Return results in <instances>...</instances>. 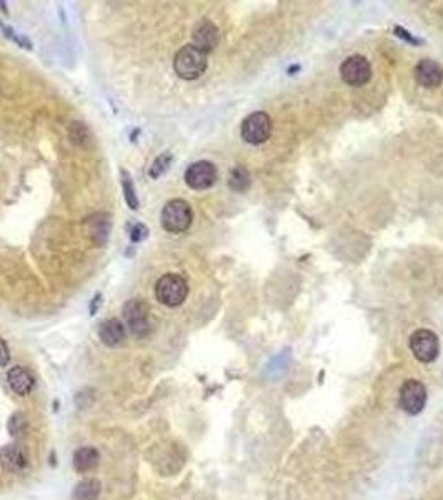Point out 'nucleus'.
Listing matches in <instances>:
<instances>
[{
  "label": "nucleus",
  "mask_w": 443,
  "mask_h": 500,
  "mask_svg": "<svg viewBox=\"0 0 443 500\" xmlns=\"http://www.w3.org/2000/svg\"><path fill=\"white\" fill-rule=\"evenodd\" d=\"M175 74L184 81H195L207 69V54L194 44L182 47L174 59Z\"/></svg>",
  "instance_id": "obj_1"
},
{
  "label": "nucleus",
  "mask_w": 443,
  "mask_h": 500,
  "mask_svg": "<svg viewBox=\"0 0 443 500\" xmlns=\"http://www.w3.org/2000/svg\"><path fill=\"white\" fill-rule=\"evenodd\" d=\"M189 296L187 280L179 274H165L155 285L157 301L167 307H179Z\"/></svg>",
  "instance_id": "obj_2"
},
{
  "label": "nucleus",
  "mask_w": 443,
  "mask_h": 500,
  "mask_svg": "<svg viewBox=\"0 0 443 500\" xmlns=\"http://www.w3.org/2000/svg\"><path fill=\"white\" fill-rule=\"evenodd\" d=\"M194 212L189 202L182 199L169 200L162 210V226L170 233H182L192 226Z\"/></svg>",
  "instance_id": "obj_3"
},
{
  "label": "nucleus",
  "mask_w": 443,
  "mask_h": 500,
  "mask_svg": "<svg viewBox=\"0 0 443 500\" xmlns=\"http://www.w3.org/2000/svg\"><path fill=\"white\" fill-rule=\"evenodd\" d=\"M124 319L135 337H147L152 332L150 307L142 298H132L124 306Z\"/></svg>",
  "instance_id": "obj_4"
},
{
  "label": "nucleus",
  "mask_w": 443,
  "mask_h": 500,
  "mask_svg": "<svg viewBox=\"0 0 443 500\" xmlns=\"http://www.w3.org/2000/svg\"><path fill=\"white\" fill-rule=\"evenodd\" d=\"M242 139L252 146L267 142L272 135V119L265 112H254L242 122Z\"/></svg>",
  "instance_id": "obj_5"
},
{
  "label": "nucleus",
  "mask_w": 443,
  "mask_h": 500,
  "mask_svg": "<svg viewBox=\"0 0 443 500\" xmlns=\"http://www.w3.org/2000/svg\"><path fill=\"white\" fill-rule=\"evenodd\" d=\"M427 404V389L417 378H408L400 387L398 405L408 415H417L423 410Z\"/></svg>",
  "instance_id": "obj_6"
},
{
  "label": "nucleus",
  "mask_w": 443,
  "mask_h": 500,
  "mask_svg": "<svg viewBox=\"0 0 443 500\" xmlns=\"http://www.w3.org/2000/svg\"><path fill=\"white\" fill-rule=\"evenodd\" d=\"M340 76L352 87H362L370 81L372 65L363 55H350L340 65Z\"/></svg>",
  "instance_id": "obj_7"
},
{
  "label": "nucleus",
  "mask_w": 443,
  "mask_h": 500,
  "mask_svg": "<svg viewBox=\"0 0 443 500\" xmlns=\"http://www.w3.org/2000/svg\"><path fill=\"white\" fill-rule=\"evenodd\" d=\"M410 349H412V352L415 357H417V361L423 364H430L438 357L440 344H438V337L432 330L420 329L417 332H413L412 337H410Z\"/></svg>",
  "instance_id": "obj_8"
},
{
  "label": "nucleus",
  "mask_w": 443,
  "mask_h": 500,
  "mask_svg": "<svg viewBox=\"0 0 443 500\" xmlns=\"http://www.w3.org/2000/svg\"><path fill=\"white\" fill-rule=\"evenodd\" d=\"M217 167L212 162L200 161L189 165L185 170V182L190 189L205 190L210 189L217 182Z\"/></svg>",
  "instance_id": "obj_9"
},
{
  "label": "nucleus",
  "mask_w": 443,
  "mask_h": 500,
  "mask_svg": "<svg viewBox=\"0 0 443 500\" xmlns=\"http://www.w3.org/2000/svg\"><path fill=\"white\" fill-rule=\"evenodd\" d=\"M192 39L194 45L208 55L212 50L217 49L218 42H220V30L213 22L202 21L194 27Z\"/></svg>",
  "instance_id": "obj_10"
},
{
  "label": "nucleus",
  "mask_w": 443,
  "mask_h": 500,
  "mask_svg": "<svg viewBox=\"0 0 443 500\" xmlns=\"http://www.w3.org/2000/svg\"><path fill=\"white\" fill-rule=\"evenodd\" d=\"M83 227H85L88 237H90L93 244L97 247H104L107 240H109V233L112 228L110 216L104 212L93 214L92 217H88L87 221L83 222Z\"/></svg>",
  "instance_id": "obj_11"
},
{
  "label": "nucleus",
  "mask_w": 443,
  "mask_h": 500,
  "mask_svg": "<svg viewBox=\"0 0 443 500\" xmlns=\"http://www.w3.org/2000/svg\"><path fill=\"white\" fill-rule=\"evenodd\" d=\"M415 79L422 87H438L443 82V67L435 60L423 59L415 67Z\"/></svg>",
  "instance_id": "obj_12"
},
{
  "label": "nucleus",
  "mask_w": 443,
  "mask_h": 500,
  "mask_svg": "<svg viewBox=\"0 0 443 500\" xmlns=\"http://www.w3.org/2000/svg\"><path fill=\"white\" fill-rule=\"evenodd\" d=\"M27 464H29L27 457L17 443H8L0 448V467L8 474H18L25 469Z\"/></svg>",
  "instance_id": "obj_13"
},
{
  "label": "nucleus",
  "mask_w": 443,
  "mask_h": 500,
  "mask_svg": "<svg viewBox=\"0 0 443 500\" xmlns=\"http://www.w3.org/2000/svg\"><path fill=\"white\" fill-rule=\"evenodd\" d=\"M7 384L11 387L12 392H16L17 395L25 397L29 395L35 387V378L32 373L20 366H16L8 368L7 372Z\"/></svg>",
  "instance_id": "obj_14"
},
{
  "label": "nucleus",
  "mask_w": 443,
  "mask_h": 500,
  "mask_svg": "<svg viewBox=\"0 0 443 500\" xmlns=\"http://www.w3.org/2000/svg\"><path fill=\"white\" fill-rule=\"evenodd\" d=\"M99 337L107 347H120L127 339V330L119 319H109L99 327Z\"/></svg>",
  "instance_id": "obj_15"
},
{
  "label": "nucleus",
  "mask_w": 443,
  "mask_h": 500,
  "mask_svg": "<svg viewBox=\"0 0 443 500\" xmlns=\"http://www.w3.org/2000/svg\"><path fill=\"white\" fill-rule=\"evenodd\" d=\"M73 469H76L78 474H88V472L95 470L100 464V454L95 447H81L73 452V459H72Z\"/></svg>",
  "instance_id": "obj_16"
},
{
  "label": "nucleus",
  "mask_w": 443,
  "mask_h": 500,
  "mask_svg": "<svg viewBox=\"0 0 443 500\" xmlns=\"http://www.w3.org/2000/svg\"><path fill=\"white\" fill-rule=\"evenodd\" d=\"M100 492H102L100 480L95 477H88L81 480V482L73 487L72 497L73 500H97L100 497Z\"/></svg>",
  "instance_id": "obj_17"
},
{
  "label": "nucleus",
  "mask_w": 443,
  "mask_h": 500,
  "mask_svg": "<svg viewBox=\"0 0 443 500\" xmlns=\"http://www.w3.org/2000/svg\"><path fill=\"white\" fill-rule=\"evenodd\" d=\"M228 187L235 192H245L250 187V174L244 165L233 167L228 177Z\"/></svg>",
  "instance_id": "obj_18"
},
{
  "label": "nucleus",
  "mask_w": 443,
  "mask_h": 500,
  "mask_svg": "<svg viewBox=\"0 0 443 500\" xmlns=\"http://www.w3.org/2000/svg\"><path fill=\"white\" fill-rule=\"evenodd\" d=\"M120 179H122V189H124L125 202H127V205L132 210H137L138 209V197H137V192H135V185H134L132 175H130L125 169H120Z\"/></svg>",
  "instance_id": "obj_19"
},
{
  "label": "nucleus",
  "mask_w": 443,
  "mask_h": 500,
  "mask_svg": "<svg viewBox=\"0 0 443 500\" xmlns=\"http://www.w3.org/2000/svg\"><path fill=\"white\" fill-rule=\"evenodd\" d=\"M69 135H70V140H72L73 144H77V146H85V144L90 142V134H88V129L81 122L70 124Z\"/></svg>",
  "instance_id": "obj_20"
},
{
  "label": "nucleus",
  "mask_w": 443,
  "mask_h": 500,
  "mask_svg": "<svg viewBox=\"0 0 443 500\" xmlns=\"http://www.w3.org/2000/svg\"><path fill=\"white\" fill-rule=\"evenodd\" d=\"M172 158H174V157H172V153L169 151L160 153V156L155 158V162H153L152 167H150V177H152V179H158V177L165 174L167 169L170 167Z\"/></svg>",
  "instance_id": "obj_21"
},
{
  "label": "nucleus",
  "mask_w": 443,
  "mask_h": 500,
  "mask_svg": "<svg viewBox=\"0 0 443 500\" xmlns=\"http://www.w3.org/2000/svg\"><path fill=\"white\" fill-rule=\"evenodd\" d=\"M0 27H2V32H4V35L7 37V39H11L16 42L17 45H20L22 49H27V50H32V42L27 39L25 35H22V34H18L17 30H13L12 27H8L6 25V23H0Z\"/></svg>",
  "instance_id": "obj_22"
},
{
  "label": "nucleus",
  "mask_w": 443,
  "mask_h": 500,
  "mask_svg": "<svg viewBox=\"0 0 443 500\" xmlns=\"http://www.w3.org/2000/svg\"><path fill=\"white\" fill-rule=\"evenodd\" d=\"M23 427H25V417H23L20 412L13 414L11 420H8V432H11V436L13 437L20 436Z\"/></svg>",
  "instance_id": "obj_23"
},
{
  "label": "nucleus",
  "mask_w": 443,
  "mask_h": 500,
  "mask_svg": "<svg viewBox=\"0 0 443 500\" xmlns=\"http://www.w3.org/2000/svg\"><path fill=\"white\" fill-rule=\"evenodd\" d=\"M147 236H148V228L143 226V223H134L132 227H130V240L135 242H142L143 239H147Z\"/></svg>",
  "instance_id": "obj_24"
},
{
  "label": "nucleus",
  "mask_w": 443,
  "mask_h": 500,
  "mask_svg": "<svg viewBox=\"0 0 443 500\" xmlns=\"http://www.w3.org/2000/svg\"><path fill=\"white\" fill-rule=\"evenodd\" d=\"M8 362H11V352H8L6 340L0 337V367H6Z\"/></svg>",
  "instance_id": "obj_25"
},
{
  "label": "nucleus",
  "mask_w": 443,
  "mask_h": 500,
  "mask_svg": "<svg viewBox=\"0 0 443 500\" xmlns=\"http://www.w3.org/2000/svg\"><path fill=\"white\" fill-rule=\"evenodd\" d=\"M395 34L398 37H402V39H405V40H408L410 44H420L418 39H415V37L410 35L407 30L402 29V27H395Z\"/></svg>",
  "instance_id": "obj_26"
},
{
  "label": "nucleus",
  "mask_w": 443,
  "mask_h": 500,
  "mask_svg": "<svg viewBox=\"0 0 443 500\" xmlns=\"http://www.w3.org/2000/svg\"><path fill=\"white\" fill-rule=\"evenodd\" d=\"M100 298H102L100 293H97V296L93 297V301H92V303H90V315H95V314H97V310H99L100 302H102Z\"/></svg>",
  "instance_id": "obj_27"
}]
</instances>
